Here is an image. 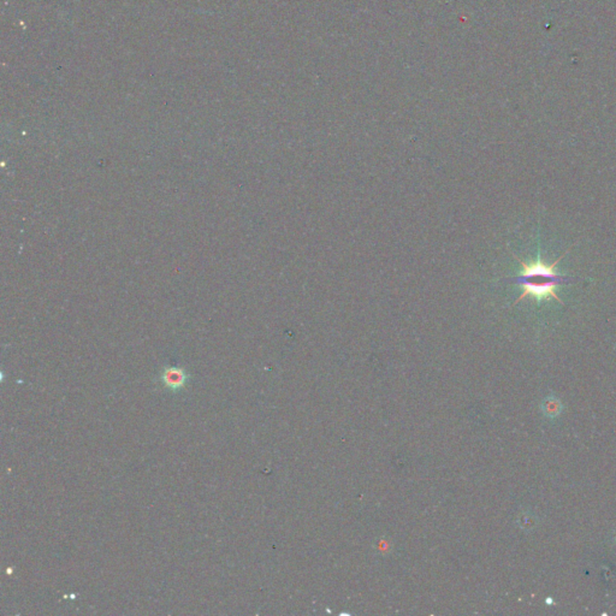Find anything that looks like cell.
<instances>
[{"label": "cell", "instance_id": "1", "mask_svg": "<svg viewBox=\"0 0 616 616\" xmlns=\"http://www.w3.org/2000/svg\"><path fill=\"white\" fill-rule=\"evenodd\" d=\"M568 251L562 256V257L556 259L555 262L548 265L543 262L541 259H537L536 262L528 264V262L520 260L518 257L514 258L518 260L519 264L523 267L521 273L514 278L518 285H521L523 288V294L519 296V299L515 301V304H518L520 300H523L528 296H531L533 299H555L560 304L564 305V301L559 298V295L556 293V288L560 285L567 283L570 280H573L572 277L568 276L559 275L555 271V267L561 259L565 258Z\"/></svg>", "mask_w": 616, "mask_h": 616}, {"label": "cell", "instance_id": "2", "mask_svg": "<svg viewBox=\"0 0 616 616\" xmlns=\"http://www.w3.org/2000/svg\"><path fill=\"white\" fill-rule=\"evenodd\" d=\"M191 374H188L186 369L178 366H166L160 372L159 381L165 389L171 392H182L191 382Z\"/></svg>", "mask_w": 616, "mask_h": 616}, {"label": "cell", "instance_id": "3", "mask_svg": "<svg viewBox=\"0 0 616 616\" xmlns=\"http://www.w3.org/2000/svg\"><path fill=\"white\" fill-rule=\"evenodd\" d=\"M541 411L548 419H556L564 411V405L559 397L549 395L541 402Z\"/></svg>", "mask_w": 616, "mask_h": 616}]
</instances>
